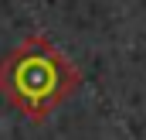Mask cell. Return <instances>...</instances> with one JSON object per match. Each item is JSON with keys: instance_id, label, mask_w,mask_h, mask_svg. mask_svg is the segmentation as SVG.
<instances>
[{"instance_id": "6da1fadb", "label": "cell", "mask_w": 146, "mask_h": 140, "mask_svg": "<svg viewBox=\"0 0 146 140\" xmlns=\"http://www.w3.org/2000/svg\"><path fill=\"white\" fill-rule=\"evenodd\" d=\"M72 69L51 48H21L0 72V85L7 96L27 113H44L72 89Z\"/></svg>"}]
</instances>
